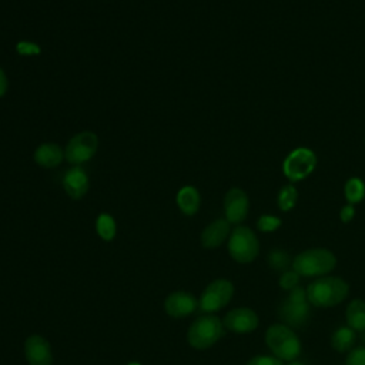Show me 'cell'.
Listing matches in <instances>:
<instances>
[{
    "mask_svg": "<svg viewBox=\"0 0 365 365\" xmlns=\"http://www.w3.org/2000/svg\"><path fill=\"white\" fill-rule=\"evenodd\" d=\"M349 294V285L339 277H319L307 288V299L318 308H328L342 302Z\"/></svg>",
    "mask_w": 365,
    "mask_h": 365,
    "instance_id": "obj_1",
    "label": "cell"
},
{
    "mask_svg": "<svg viewBox=\"0 0 365 365\" xmlns=\"http://www.w3.org/2000/svg\"><path fill=\"white\" fill-rule=\"evenodd\" d=\"M336 265L335 255L327 248H309L292 259V269L299 277H324Z\"/></svg>",
    "mask_w": 365,
    "mask_h": 365,
    "instance_id": "obj_2",
    "label": "cell"
},
{
    "mask_svg": "<svg viewBox=\"0 0 365 365\" xmlns=\"http://www.w3.org/2000/svg\"><path fill=\"white\" fill-rule=\"evenodd\" d=\"M265 342L274 356L292 362L301 352V342L297 334L284 324H274L265 332Z\"/></svg>",
    "mask_w": 365,
    "mask_h": 365,
    "instance_id": "obj_3",
    "label": "cell"
},
{
    "mask_svg": "<svg viewBox=\"0 0 365 365\" xmlns=\"http://www.w3.org/2000/svg\"><path fill=\"white\" fill-rule=\"evenodd\" d=\"M224 325L215 315L198 317L187 332V339L197 349H207L214 345L224 334Z\"/></svg>",
    "mask_w": 365,
    "mask_h": 365,
    "instance_id": "obj_4",
    "label": "cell"
},
{
    "mask_svg": "<svg viewBox=\"0 0 365 365\" xmlns=\"http://www.w3.org/2000/svg\"><path fill=\"white\" fill-rule=\"evenodd\" d=\"M228 251L240 264L252 262L259 252L258 238L248 227H237L230 235Z\"/></svg>",
    "mask_w": 365,
    "mask_h": 365,
    "instance_id": "obj_5",
    "label": "cell"
},
{
    "mask_svg": "<svg viewBox=\"0 0 365 365\" xmlns=\"http://www.w3.org/2000/svg\"><path fill=\"white\" fill-rule=\"evenodd\" d=\"M98 148V137L93 131H81L71 137L64 150V158L73 165L88 161Z\"/></svg>",
    "mask_w": 365,
    "mask_h": 365,
    "instance_id": "obj_6",
    "label": "cell"
},
{
    "mask_svg": "<svg viewBox=\"0 0 365 365\" xmlns=\"http://www.w3.org/2000/svg\"><path fill=\"white\" fill-rule=\"evenodd\" d=\"M315 164H317L315 154L309 148L299 147L288 154V157L284 160L282 170H284V174L291 181H299L312 173V170L315 168Z\"/></svg>",
    "mask_w": 365,
    "mask_h": 365,
    "instance_id": "obj_7",
    "label": "cell"
},
{
    "mask_svg": "<svg viewBox=\"0 0 365 365\" xmlns=\"http://www.w3.org/2000/svg\"><path fill=\"white\" fill-rule=\"evenodd\" d=\"M234 294V285L228 279H215L207 285L200 298V309L214 312L225 307Z\"/></svg>",
    "mask_w": 365,
    "mask_h": 365,
    "instance_id": "obj_8",
    "label": "cell"
},
{
    "mask_svg": "<svg viewBox=\"0 0 365 365\" xmlns=\"http://www.w3.org/2000/svg\"><path fill=\"white\" fill-rule=\"evenodd\" d=\"M258 315L251 308H234L222 319V325L235 334H248L258 327Z\"/></svg>",
    "mask_w": 365,
    "mask_h": 365,
    "instance_id": "obj_9",
    "label": "cell"
},
{
    "mask_svg": "<svg viewBox=\"0 0 365 365\" xmlns=\"http://www.w3.org/2000/svg\"><path fill=\"white\" fill-rule=\"evenodd\" d=\"M248 197L240 188H231L224 198L225 220L230 224H238L245 220L248 214Z\"/></svg>",
    "mask_w": 365,
    "mask_h": 365,
    "instance_id": "obj_10",
    "label": "cell"
},
{
    "mask_svg": "<svg viewBox=\"0 0 365 365\" xmlns=\"http://www.w3.org/2000/svg\"><path fill=\"white\" fill-rule=\"evenodd\" d=\"M198 307V301L190 292L177 291L170 294L164 301V309L174 318H182L190 315Z\"/></svg>",
    "mask_w": 365,
    "mask_h": 365,
    "instance_id": "obj_11",
    "label": "cell"
},
{
    "mask_svg": "<svg viewBox=\"0 0 365 365\" xmlns=\"http://www.w3.org/2000/svg\"><path fill=\"white\" fill-rule=\"evenodd\" d=\"M24 354L30 365H51L53 362L50 344L40 335H31L26 339Z\"/></svg>",
    "mask_w": 365,
    "mask_h": 365,
    "instance_id": "obj_12",
    "label": "cell"
},
{
    "mask_svg": "<svg viewBox=\"0 0 365 365\" xmlns=\"http://www.w3.org/2000/svg\"><path fill=\"white\" fill-rule=\"evenodd\" d=\"M88 177L81 165H73L63 177V188L73 200H80L88 191Z\"/></svg>",
    "mask_w": 365,
    "mask_h": 365,
    "instance_id": "obj_13",
    "label": "cell"
},
{
    "mask_svg": "<svg viewBox=\"0 0 365 365\" xmlns=\"http://www.w3.org/2000/svg\"><path fill=\"white\" fill-rule=\"evenodd\" d=\"M278 317L287 327H302L308 322L309 318V305L307 302H292L285 299L279 309Z\"/></svg>",
    "mask_w": 365,
    "mask_h": 365,
    "instance_id": "obj_14",
    "label": "cell"
},
{
    "mask_svg": "<svg viewBox=\"0 0 365 365\" xmlns=\"http://www.w3.org/2000/svg\"><path fill=\"white\" fill-rule=\"evenodd\" d=\"M230 234V222L227 220H215L208 224L201 234V244L205 248H217L220 247Z\"/></svg>",
    "mask_w": 365,
    "mask_h": 365,
    "instance_id": "obj_15",
    "label": "cell"
},
{
    "mask_svg": "<svg viewBox=\"0 0 365 365\" xmlns=\"http://www.w3.org/2000/svg\"><path fill=\"white\" fill-rule=\"evenodd\" d=\"M33 157L37 165L44 168H53L63 161L64 151L56 143H43L36 148Z\"/></svg>",
    "mask_w": 365,
    "mask_h": 365,
    "instance_id": "obj_16",
    "label": "cell"
},
{
    "mask_svg": "<svg viewBox=\"0 0 365 365\" xmlns=\"http://www.w3.org/2000/svg\"><path fill=\"white\" fill-rule=\"evenodd\" d=\"M201 204L200 192L192 185H185L177 192V205L185 215H194Z\"/></svg>",
    "mask_w": 365,
    "mask_h": 365,
    "instance_id": "obj_17",
    "label": "cell"
},
{
    "mask_svg": "<svg viewBox=\"0 0 365 365\" xmlns=\"http://www.w3.org/2000/svg\"><path fill=\"white\" fill-rule=\"evenodd\" d=\"M346 324L354 331L362 332L365 329V301L354 299L346 307Z\"/></svg>",
    "mask_w": 365,
    "mask_h": 365,
    "instance_id": "obj_18",
    "label": "cell"
},
{
    "mask_svg": "<svg viewBox=\"0 0 365 365\" xmlns=\"http://www.w3.org/2000/svg\"><path fill=\"white\" fill-rule=\"evenodd\" d=\"M355 342V331L352 328L339 327L331 336V345L338 352L351 351Z\"/></svg>",
    "mask_w": 365,
    "mask_h": 365,
    "instance_id": "obj_19",
    "label": "cell"
},
{
    "mask_svg": "<svg viewBox=\"0 0 365 365\" xmlns=\"http://www.w3.org/2000/svg\"><path fill=\"white\" fill-rule=\"evenodd\" d=\"M267 261L272 269L282 271V272L288 271V267L292 265V261H291V257L288 255V252H285L284 250H279V248L271 250L267 257Z\"/></svg>",
    "mask_w": 365,
    "mask_h": 365,
    "instance_id": "obj_20",
    "label": "cell"
},
{
    "mask_svg": "<svg viewBox=\"0 0 365 365\" xmlns=\"http://www.w3.org/2000/svg\"><path fill=\"white\" fill-rule=\"evenodd\" d=\"M96 228H97V234L106 241H111L115 235V221L108 214H101L97 218Z\"/></svg>",
    "mask_w": 365,
    "mask_h": 365,
    "instance_id": "obj_21",
    "label": "cell"
},
{
    "mask_svg": "<svg viewBox=\"0 0 365 365\" xmlns=\"http://www.w3.org/2000/svg\"><path fill=\"white\" fill-rule=\"evenodd\" d=\"M345 197L349 204H356L365 197V184L359 178H351L345 184Z\"/></svg>",
    "mask_w": 365,
    "mask_h": 365,
    "instance_id": "obj_22",
    "label": "cell"
},
{
    "mask_svg": "<svg viewBox=\"0 0 365 365\" xmlns=\"http://www.w3.org/2000/svg\"><path fill=\"white\" fill-rule=\"evenodd\" d=\"M297 198H298V192H297L295 187L285 185L281 188V191L278 194V207L282 211H288L295 205Z\"/></svg>",
    "mask_w": 365,
    "mask_h": 365,
    "instance_id": "obj_23",
    "label": "cell"
},
{
    "mask_svg": "<svg viewBox=\"0 0 365 365\" xmlns=\"http://www.w3.org/2000/svg\"><path fill=\"white\" fill-rule=\"evenodd\" d=\"M281 225V220L278 217H274V215H261L258 218V222H257V227L259 231H264V232H271V231H275L278 230Z\"/></svg>",
    "mask_w": 365,
    "mask_h": 365,
    "instance_id": "obj_24",
    "label": "cell"
},
{
    "mask_svg": "<svg viewBox=\"0 0 365 365\" xmlns=\"http://www.w3.org/2000/svg\"><path fill=\"white\" fill-rule=\"evenodd\" d=\"M298 281H299V275L291 269V271H284L281 278H279V287L282 289H287V291H291L294 289L295 287H298Z\"/></svg>",
    "mask_w": 365,
    "mask_h": 365,
    "instance_id": "obj_25",
    "label": "cell"
},
{
    "mask_svg": "<svg viewBox=\"0 0 365 365\" xmlns=\"http://www.w3.org/2000/svg\"><path fill=\"white\" fill-rule=\"evenodd\" d=\"M345 365H365V346H358L349 351Z\"/></svg>",
    "mask_w": 365,
    "mask_h": 365,
    "instance_id": "obj_26",
    "label": "cell"
},
{
    "mask_svg": "<svg viewBox=\"0 0 365 365\" xmlns=\"http://www.w3.org/2000/svg\"><path fill=\"white\" fill-rule=\"evenodd\" d=\"M247 365H282V361L277 356H265V355H257L251 358Z\"/></svg>",
    "mask_w": 365,
    "mask_h": 365,
    "instance_id": "obj_27",
    "label": "cell"
},
{
    "mask_svg": "<svg viewBox=\"0 0 365 365\" xmlns=\"http://www.w3.org/2000/svg\"><path fill=\"white\" fill-rule=\"evenodd\" d=\"M287 299H289L292 302H307L308 301L307 299V289H304L301 287H295L294 289L289 291V295H288Z\"/></svg>",
    "mask_w": 365,
    "mask_h": 365,
    "instance_id": "obj_28",
    "label": "cell"
},
{
    "mask_svg": "<svg viewBox=\"0 0 365 365\" xmlns=\"http://www.w3.org/2000/svg\"><path fill=\"white\" fill-rule=\"evenodd\" d=\"M17 51L20 54H38L40 48L36 44L27 43V41H21L17 44Z\"/></svg>",
    "mask_w": 365,
    "mask_h": 365,
    "instance_id": "obj_29",
    "label": "cell"
},
{
    "mask_svg": "<svg viewBox=\"0 0 365 365\" xmlns=\"http://www.w3.org/2000/svg\"><path fill=\"white\" fill-rule=\"evenodd\" d=\"M354 215H355V210H354V207L351 204L345 205L341 210V212H339V218H341L342 222H349L354 218Z\"/></svg>",
    "mask_w": 365,
    "mask_h": 365,
    "instance_id": "obj_30",
    "label": "cell"
},
{
    "mask_svg": "<svg viewBox=\"0 0 365 365\" xmlns=\"http://www.w3.org/2000/svg\"><path fill=\"white\" fill-rule=\"evenodd\" d=\"M7 87H9V80H7V76L4 73V70L0 67V97H3L7 91Z\"/></svg>",
    "mask_w": 365,
    "mask_h": 365,
    "instance_id": "obj_31",
    "label": "cell"
},
{
    "mask_svg": "<svg viewBox=\"0 0 365 365\" xmlns=\"http://www.w3.org/2000/svg\"><path fill=\"white\" fill-rule=\"evenodd\" d=\"M288 365H304V364H301V362H294V361H292V362H289Z\"/></svg>",
    "mask_w": 365,
    "mask_h": 365,
    "instance_id": "obj_32",
    "label": "cell"
},
{
    "mask_svg": "<svg viewBox=\"0 0 365 365\" xmlns=\"http://www.w3.org/2000/svg\"><path fill=\"white\" fill-rule=\"evenodd\" d=\"M362 341H364V344H365V329L362 331Z\"/></svg>",
    "mask_w": 365,
    "mask_h": 365,
    "instance_id": "obj_33",
    "label": "cell"
}]
</instances>
